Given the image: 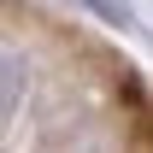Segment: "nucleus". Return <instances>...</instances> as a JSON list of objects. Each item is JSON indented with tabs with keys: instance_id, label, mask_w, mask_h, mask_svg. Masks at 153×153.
Returning a JSON list of instances; mask_svg holds the SVG:
<instances>
[{
	"instance_id": "obj_1",
	"label": "nucleus",
	"mask_w": 153,
	"mask_h": 153,
	"mask_svg": "<svg viewBox=\"0 0 153 153\" xmlns=\"http://www.w3.org/2000/svg\"><path fill=\"white\" fill-rule=\"evenodd\" d=\"M18 94H24V76H18V65L0 53V112H12L18 106Z\"/></svg>"
}]
</instances>
